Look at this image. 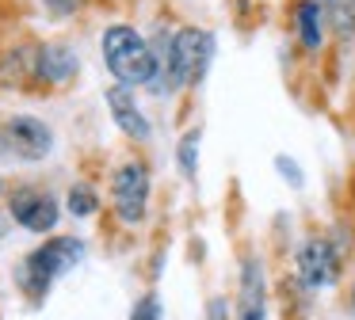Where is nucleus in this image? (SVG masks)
Returning a JSON list of instances; mask_svg holds the SVG:
<instances>
[{
	"label": "nucleus",
	"mask_w": 355,
	"mask_h": 320,
	"mask_svg": "<svg viewBox=\"0 0 355 320\" xmlns=\"http://www.w3.org/2000/svg\"><path fill=\"white\" fill-rule=\"evenodd\" d=\"M111 206L123 225H141L149 210V168L141 160H126L111 172Z\"/></svg>",
	"instance_id": "20e7f679"
},
{
	"label": "nucleus",
	"mask_w": 355,
	"mask_h": 320,
	"mask_svg": "<svg viewBox=\"0 0 355 320\" xmlns=\"http://www.w3.org/2000/svg\"><path fill=\"white\" fill-rule=\"evenodd\" d=\"M0 190H4V183H0Z\"/></svg>",
	"instance_id": "aec40b11"
},
{
	"label": "nucleus",
	"mask_w": 355,
	"mask_h": 320,
	"mask_svg": "<svg viewBox=\"0 0 355 320\" xmlns=\"http://www.w3.org/2000/svg\"><path fill=\"white\" fill-rule=\"evenodd\" d=\"M42 8H46L54 19H65V15H73L80 8V0H42Z\"/></svg>",
	"instance_id": "dca6fc26"
},
{
	"label": "nucleus",
	"mask_w": 355,
	"mask_h": 320,
	"mask_svg": "<svg viewBox=\"0 0 355 320\" xmlns=\"http://www.w3.org/2000/svg\"><path fill=\"white\" fill-rule=\"evenodd\" d=\"M352 320H355V286H352Z\"/></svg>",
	"instance_id": "6ab92c4d"
},
{
	"label": "nucleus",
	"mask_w": 355,
	"mask_h": 320,
	"mask_svg": "<svg viewBox=\"0 0 355 320\" xmlns=\"http://www.w3.org/2000/svg\"><path fill=\"white\" fill-rule=\"evenodd\" d=\"M130 320H161V297L157 294H141L130 309Z\"/></svg>",
	"instance_id": "2eb2a0df"
},
{
	"label": "nucleus",
	"mask_w": 355,
	"mask_h": 320,
	"mask_svg": "<svg viewBox=\"0 0 355 320\" xmlns=\"http://www.w3.org/2000/svg\"><path fill=\"white\" fill-rule=\"evenodd\" d=\"M35 73H39L42 84H65L77 73V53L65 42H46L35 53Z\"/></svg>",
	"instance_id": "9d476101"
},
{
	"label": "nucleus",
	"mask_w": 355,
	"mask_h": 320,
	"mask_svg": "<svg viewBox=\"0 0 355 320\" xmlns=\"http://www.w3.org/2000/svg\"><path fill=\"white\" fill-rule=\"evenodd\" d=\"M237 320H268V278H263V263L256 256L241 263Z\"/></svg>",
	"instance_id": "6e6552de"
},
{
	"label": "nucleus",
	"mask_w": 355,
	"mask_h": 320,
	"mask_svg": "<svg viewBox=\"0 0 355 320\" xmlns=\"http://www.w3.org/2000/svg\"><path fill=\"white\" fill-rule=\"evenodd\" d=\"M0 137H4V149L24 157V160H42L54 149L50 126L42 118H35V114H12V118L0 126Z\"/></svg>",
	"instance_id": "0eeeda50"
},
{
	"label": "nucleus",
	"mask_w": 355,
	"mask_h": 320,
	"mask_svg": "<svg viewBox=\"0 0 355 320\" xmlns=\"http://www.w3.org/2000/svg\"><path fill=\"white\" fill-rule=\"evenodd\" d=\"M332 23L340 35H355V0H332Z\"/></svg>",
	"instance_id": "4468645a"
},
{
	"label": "nucleus",
	"mask_w": 355,
	"mask_h": 320,
	"mask_svg": "<svg viewBox=\"0 0 355 320\" xmlns=\"http://www.w3.org/2000/svg\"><path fill=\"white\" fill-rule=\"evenodd\" d=\"M294 267H298V282H306L309 290H324V286H336L340 282L344 256H340V248L329 236H309V240L298 244Z\"/></svg>",
	"instance_id": "39448f33"
},
{
	"label": "nucleus",
	"mask_w": 355,
	"mask_h": 320,
	"mask_svg": "<svg viewBox=\"0 0 355 320\" xmlns=\"http://www.w3.org/2000/svg\"><path fill=\"white\" fill-rule=\"evenodd\" d=\"M96 206H100L96 190L88 187V183H73V187H69V213H73V217H92Z\"/></svg>",
	"instance_id": "ddd939ff"
},
{
	"label": "nucleus",
	"mask_w": 355,
	"mask_h": 320,
	"mask_svg": "<svg viewBox=\"0 0 355 320\" xmlns=\"http://www.w3.org/2000/svg\"><path fill=\"white\" fill-rule=\"evenodd\" d=\"M80 259H85V244H80L77 236H58V240L42 244V248L31 251V256L19 259L16 286L24 290L31 301H42V297L50 294V286H54L62 274H69Z\"/></svg>",
	"instance_id": "7ed1b4c3"
},
{
	"label": "nucleus",
	"mask_w": 355,
	"mask_h": 320,
	"mask_svg": "<svg viewBox=\"0 0 355 320\" xmlns=\"http://www.w3.org/2000/svg\"><path fill=\"white\" fill-rule=\"evenodd\" d=\"M275 168H279V172H283L291 183H294V187H302V172H298V168H294L286 157H279V160H275Z\"/></svg>",
	"instance_id": "f3484780"
},
{
	"label": "nucleus",
	"mask_w": 355,
	"mask_h": 320,
	"mask_svg": "<svg viewBox=\"0 0 355 320\" xmlns=\"http://www.w3.org/2000/svg\"><path fill=\"white\" fill-rule=\"evenodd\" d=\"M8 217L16 221L19 229H27V233H54L62 210H58V198L50 195V190L16 187L8 195Z\"/></svg>",
	"instance_id": "423d86ee"
},
{
	"label": "nucleus",
	"mask_w": 355,
	"mask_h": 320,
	"mask_svg": "<svg viewBox=\"0 0 355 320\" xmlns=\"http://www.w3.org/2000/svg\"><path fill=\"white\" fill-rule=\"evenodd\" d=\"M107 111H111V118L119 122V130H123L126 137H134V141H149V122H146V114H141V107L134 103L130 88L111 84L107 88Z\"/></svg>",
	"instance_id": "1a4fd4ad"
},
{
	"label": "nucleus",
	"mask_w": 355,
	"mask_h": 320,
	"mask_svg": "<svg viewBox=\"0 0 355 320\" xmlns=\"http://www.w3.org/2000/svg\"><path fill=\"white\" fill-rule=\"evenodd\" d=\"M103 65L115 76V84L123 88H138V84H157V73H161V61H157V50L126 23H115V27L103 30Z\"/></svg>",
	"instance_id": "f03ea898"
},
{
	"label": "nucleus",
	"mask_w": 355,
	"mask_h": 320,
	"mask_svg": "<svg viewBox=\"0 0 355 320\" xmlns=\"http://www.w3.org/2000/svg\"><path fill=\"white\" fill-rule=\"evenodd\" d=\"M161 73L153 88L161 91H180L187 84H199L214 61V35L202 27H180L172 38H164V50L157 53Z\"/></svg>",
	"instance_id": "f257e3e1"
},
{
	"label": "nucleus",
	"mask_w": 355,
	"mask_h": 320,
	"mask_svg": "<svg viewBox=\"0 0 355 320\" xmlns=\"http://www.w3.org/2000/svg\"><path fill=\"white\" fill-rule=\"evenodd\" d=\"M207 320H230V309H225V301H222V297H218V301H210Z\"/></svg>",
	"instance_id": "a211bd4d"
},
{
	"label": "nucleus",
	"mask_w": 355,
	"mask_h": 320,
	"mask_svg": "<svg viewBox=\"0 0 355 320\" xmlns=\"http://www.w3.org/2000/svg\"><path fill=\"white\" fill-rule=\"evenodd\" d=\"M199 141H202V126L187 130V134L180 137V172H184L187 179H195V168H199Z\"/></svg>",
	"instance_id": "f8f14e48"
},
{
	"label": "nucleus",
	"mask_w": 355,
	"mask_h": 320,
	"mask_svg": "<svg viewBox=\"0 0 355 320\" xmlns=\"http://www.w3.org/2000/svg\"><path fill=\"white\" fill-rule=\"evenodd\" d=\"M294 30H298V42L306 50H317L324 42V15H321V4L317 0H302L294 8Z\"/></svg>",
	"instance_id": "9b49d317"
}]
</instances>
